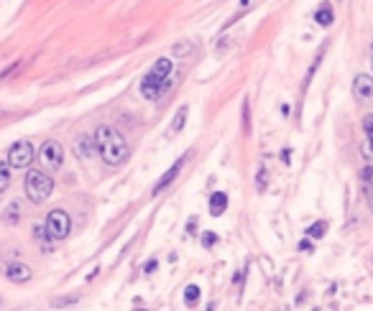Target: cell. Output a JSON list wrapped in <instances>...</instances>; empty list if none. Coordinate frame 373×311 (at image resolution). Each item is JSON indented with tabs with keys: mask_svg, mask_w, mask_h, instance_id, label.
<instances>
[{
	"mask_svg": "<svg viewBox=\"0 0 373 311\" xmlns=\"http://www.w3.org/2000/svg\"><path fill=\"white\" fill-rule=\"evenodd\" d=\"M95 143H98V153H100L108 166H120V163L128 161V153H131L128 151V143L115 128L100 125L95 130Z\"/></svg>",
	"mask_w": 373,
	"mask_h": 311,
	"instance_id": "obj_1",
	"label": "cell"
},
{
	"mask_svg": "<svg viewBox=\"0 0 373 311\" xmlns=\"http://www.w3.org/2000/svg\"><path fill=\"white\" fill-rule=\"evenodd\" d=\"M172 69H174L172 59H166V56L156 59L151 71L141 80V95H144L146 100H156L161 92H166L169 84H172Z\"/></svg>",
	"mask_w": 373,
	"mask_h": 311,
	"instance_id": "obj_2",
	"label": "cell"
},
{
	"mask_svg": "<svg viewBox=\"0 0 373 311\" xmlns=\"http://www.w3.org/2000/svg\"><path fill=\"white\" fill-rule=\"evenodd\" d=\"M52 192H54V181H52V176H49V174H44V171H28L26 196L34 202V205H41V202H46V199L52 196Z\"/></svg>",
	"mask_w": 373,
	"mask_h": 311,
	"instance_id": "obj_3",
	"label": "cell"
},
{
	"mask_svg": "<svg viewBox=\"0 0 373 311\" xmlns=\"http://www.w3.org/2000/svg\"><path fill=\"white\" fill-rule=\"evenodd\" d=\"M46 232L52 235V240H67L69 238V230H72V220L64 209H52L49 217H46Z\"/></svg>",
	"mask_w": 373,
	"mask_h": 311,
	"instance_id": "obj_4",
	"label": "cell"
},
{
	"mask_svg": "<svg viewBox=\"0 0 373 311\" xmlns=\"http://www.w3.org/2000/svg\"><path fill=\"white\" fill-rule=\"evenodd\" d=\"M34 156H36V151L28 141L13 143L8 151V166L10 169H28L34 163Z\"/></svg>",
	"mask_w": 373,
	"mask_h": 311,
	"instance_id": "obj_5",
	"label": "cell"
},
{
	"mask_svg": "<svg viewBox=\"0 0 373 311\" xmlns=\"http://www.w3.org/2000/svg\"><path fill=\"white\" fill-rule=\"evenodd\" d=\"M38 161H41V166L49 171H59V166H62L64 161V148L62 143L56 141H46L41 148H38Z\"/></svg>",
	"mask_w": 373,
	"mask_h": 311,
	"instance_id": "obj_6",
	"label": "cell"
},
{
	"mask_svg": "<svg viewBox=\"0 0 373 311\" xmlns=\"http://www.w3.org/2000/svg\"><path fill=\"white\" fill-rule=\"evenodd\" d=\"M3 273H5V278L13 281V284H26V281H31V276H34V270H31L26 263H8Z\"/></svg>",
	"mask_w": 373,
	"mask_h": 311,
	"instance_id": "obj_7",
	"label": "cell"
},
{
	"mask_svg": "<svg viewBox=\"0 0 373 311\" xmlns=\"http://www.w3.org/2000/svg\"><path fill=\"white\" fill-rule=\"evenodd\" d=\"M74 153L80 156L82 161H90L95 159V153H98V143H95V135H80L77 143H74Z\"/></svg>",
	"mask_w": 373,
	"mask_h": 311,
	"instance_id": "obj_8",
	"label": "cell"
},
{
	"mask_svg": "<svg viewBox=\"0 0 373 311\" xmlns=\"http://www.w3.org/2000/svg\"><path fill=\"white\" fill-rule=\"evenodd\" d=\"M353 92L358 100H371L373 97V77L371 74H358L353 82Z\"/></svg>",
	"mask_w": 373,
	"mask_h": 311,
	"instance_id": "obj_9",
	"label": "cell"
},
{
	"mask_svg": "<svg viewBox=\"0 0 373 311\" xmlns=\"http://www.w3.org/2000/svg\"><path fill=\"white\" fill-rule=\"evenodd\" d=\"M184 161H187V156H182V159H179V161H177V163H174L172 169L166 171L164 176H161V178H159V181H156V187H154V194H161V192H164V189L169 187V184H172L174 178L179 176V169H182V166H184Z\"/></svg>",
	"mask_w": 373,
	"mask_h": 311,
	"instance_id": "obj_10",
	"label": "cell"
},
{
	"mask_svg": "<svg viewBox=\"0 0 373 311\" xmlns=\"http://www.w3.org/2000/svg\"><path fill=\"white\" fill-rule=\"evenodd\" d=\"M225 209H228V196L223 194V192H215V194L210 196V214H212V217H220Z\"/></svg>",
	"mask_w": 373,
	"mask_h": 311,
	"instance_id": "obj_11",
	"label": "cell"
},
{
	"mask_svg": "<svg viewBox=\"0 0 373 311\" xmlns=\"http://www.w3.org/2000/svg\"><path fill=\"white\" fill-rule=\"evenodd\" d=\"M315 21H317L319 26H330V23L335 21V13H332V8H330L328 3H322V5L315 10Z\"/></svg>",
	"mask_w": 373,
	"mask_h": 311,
	"instance_id": "obj_12",
	"label": "cell"
},
{
	"mask_svg": "<svg viewBox=\"0 0 373 311\" xmlns=\"http://www.w3.org/2000/svg\"><path fill=\"white\" fill-rule=\"evenodd\" d=\"M34 238L41 242L44 253H52V235L46 232V224H34Z\"/></svg>",
	"mask_w": 373,
	"mask_h": 311,
	"instance_id": "obj_13",
	"label": "cell"
},
{
	"mask_svg": "<svg viewBox=\"0 0 373 311\" xmlns=\"http://www.w3.org/2000/svg\"><path fill=\"white\" fill-rule=\"evenodd\" d=\"M187 105H182L179 110H177V115H174V120H172V135H179L182 133V128H184V123H187Z\"/></svg>",
	"mask_w": 373,
	"mask_h": 311,
	"instance_id": "obj_14",
	"label": "cell"
},
{
	"mask_svg": "<svg viewBox=\"0 0 373 311\" xmlns=\"http://www.w3.org/2000/svg\"><path fill=\"white\" fill-rule=\"evenodd\" d=\"M3 220H5V224H19V220H21L19 202H13V205L5 207V212H3Z\"/></svg>",
	"mask_w": 373,
	"mask_h": 311,
	"instance_id": "obj_15",
	"label": "cell"
},
{
	"mask_svg": "<svg viewBox=\"0 0 373 311\" xmlns=\"http://www.w3.org/2000/svg\"><path fill=\"white\" fill-rule=\"evenodd\" d=\"M184 303H187V306H197V303H200V286L190 284L184 288Z\"/></svg>",
	"mask_w": 373,
	"mask_h": 311,
	"instance_id": "obj_16",
	"label": "cell"
},
{
	"mask_svg": "<svg viewBox=\"0 0 373 311\" xmlns=\"http://www.w3.org/2000/svg\"><path fill=\"white\" fill-rule=\"evenodd\" d=\"M325 232H328V222L319 220V222L307 227V238H310V240H319V238H325Z\"/></svg>",
	"mask_w": 373,
	"mask_h": 311,
	"instance_id": "obj_17",
	"label": "cell"
},
{
	"mask_svg": "<svg viewBox=\"0 0 373 311\" xmlns=\"http://www.w3.org/2000/svg\"><path fill=\"white\" fill-rule=\"evenodd\" d=\"M8 184H10V171L5 163H0V194L8 189Z\"/></svg>",
	"mask_w": 373,
	"mask_h": 311,
	"instance_id": "obj_18",
	"label": "cell"
},
{
	"mask_svg": "<svg viewBox=\"0 0 373 311\" xmlns=\"http://www.w3.org/2000/svg\"><path fill=\"white\" fill-rule=\"evenodd\" d=\"M215 242H218V235H215V232H205V235H202V248L210 250Z\"/></svg>",
	"mask_w": 373,
	"mask_h": 311,
	"instance_id": "obj_19",
	"label": "cell"
},
{
	"mask_svg": "<svg viewBox=\"0 0 373 311\" xmlns=\"http://www.w3.org/2000/svg\"><path fill=\"white\" fill-rule=\"evenodd\" d=\"M363 130H365V138L373 143V115H365L363 117Z\"/></svg>",
	"mask_w": 373,
	"mask_h": 311,
	"instance_id": "obj_20",
	"label": "cell"
},
{
	"mask_svg": "<svg viewBox=\"0 0 373 311\" xmlns=\"http://www.w3.org/2000/svg\"><path fill=\"white\" fill-rule=\"evenodd\" d=\"M363 196H365V205L373 212V184H363Z\"/></svg>",
	"mask_w": 373,
	"mask_h": 311,
	"instance_id": "obj_21",
	"label": "cell"
},
{
	"mask_svg": "<svg viewBox=\"0 0 373 311\" xmlns=\"http://www.w3.org/2000/svg\"><path fill=\"white\" fill-rule=\"evenodd\" d=\"M361 178H363V184H373V166H365L361 171Z\"/></svg>",
	"mask_w": 373,
	"mask_h": 311,
	"instance_id": "obj_22",
	"label": "cell"
},
{
	"mask_svg": "<svg viewBox=\"0 0 373 311\" xmlns=\"http://www.w3.org/2000/svg\"><path fill=\"white\" fill-rule=\"evenodd\" d=\"M77 301V296H67V299H56L54 306H69V303Z\"/></svg>",
	"mask_w": 373,
	"mask_h": 311,
	"instance_id": "obj_23",
	"label": "cell"
},
{
	"mask_svg": "<svg viewBox=\"0 0 373 311\" xmlns=\"http://www.w3.org/2000/svg\"><path fill=\"white\" fill-rule=\"evenodd\" d=\"M365 156V159H373V143L371 141H365L363 143V151H361Z\"/></svg>",
	"mask_w": 373,
	"mask_h": 311,
	"instance_id": "obj_24",
	"label": "cell"
},
{
	"mask_svg": "<svg viewBox=\"0 0 373 311\" xmlns=\"http://www.w3.org/2000/svg\"><path fill=\"white\" fill-rule=\"evenodd\" d=\"M187 51H190V44H179L177 49H174V54H177V56H184Z\"/></svg>",
	"mask_w": 373,
	"mask_h": 311,
	"instance_id": "obj_25",
	"label": "cell"
},
{
	"mask_svg": "<svg viewBox=\"0 0 373 311\" xmlns=\"http://www.w3.org/2000/svg\"><path fill=\"white\" fill-rule=\"evenodd\" d=\"M264 187H266V169H261V174H258V189L264 192Z\"/></svg>",
	"mask_w": 373,
	"mask_h": 311,
	"instance_id": "obj_26",
	"label": "cell"
},
{
	"mask_svg": "<svg viewBox=\"0 0 373 311\" xmlns=\"http://www.w3.org/2000/svg\"><path fill=\"white\" fill-rule=\"evenodd\" d=\"M299 250H304V253H307V250H312V242L310 240H302L299 242Z\"/></svg>",
	"mask_w": 373,
	"mask_h": 311,
	"instance_id": "obj_27",
	"label": "cell"
},
{
	"mask_svg": "<svg viewBox=\"0 0 373 311\" xmlns=\"http://www.w3.org/2000/svg\"><path fill=\"white\" fill-rule=\"evenodd\" d=\"M156 270V260H151V263H146V273H154Z\"/></svg>",
	"mask_w": 373,
	"mask_h": 311,
	"instance_id": "obj_28",
	"label": "cell"
},
{
	"mask_svg": "<svg viewBox=\"0 0 373 311\" xmlns=\"http://www.w3.org/2000/svg\"><path fill=\"white\" fill-rule=\"evenodd\" d=\"M371 64H373V44H371Z\"/></svg>",
	"mask_w": 373,
	"mask_h": 311,
	"instance_id": "obj_29",
	"label": "cell"
}]
</instances>
